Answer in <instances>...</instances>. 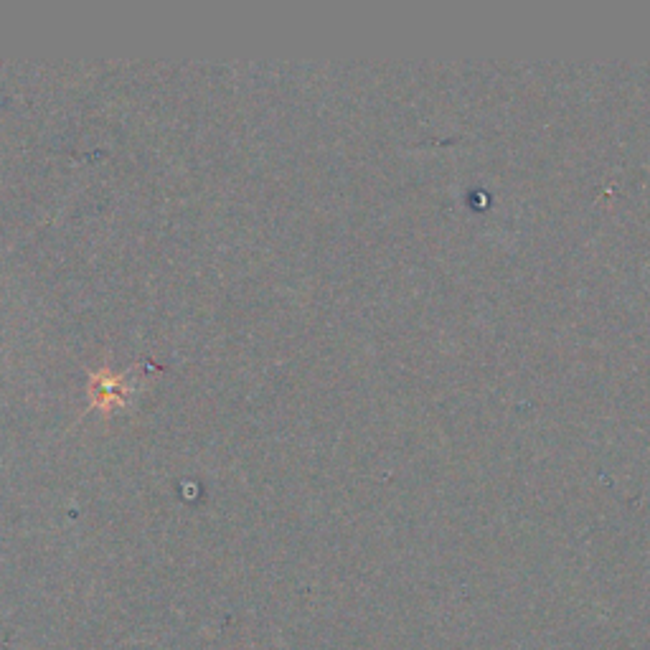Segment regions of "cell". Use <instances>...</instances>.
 Here are the masks:
<instances>
[{"label": "cell", "mask_w": 650, "mask_h": 650, "mask_svg": "<svg viewBox=\"0 0 650 650\" xmlns=\"http://www.w3.org/2000/svg\"><path fill=\"white\" fill-rule=\"evenodd\" d=\"M100 376H102V381H92L94 404H102V407H107V404H112V402H120L122 399L120 379H115V376H110V374H100Z\"/></svg>", "instance_id": "6da1fadb"}]
</instances>
